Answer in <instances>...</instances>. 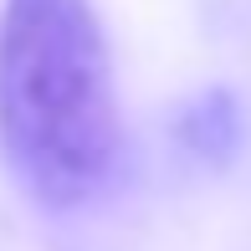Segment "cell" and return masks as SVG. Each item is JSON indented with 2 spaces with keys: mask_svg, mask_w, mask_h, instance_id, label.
<instances>
[{
  "mask_svg": "<svg viewBox=\"0 0 251 251\" xmlns=\"http://www.w3.org/2000/svg\"><path fill=\"white\" fill-rule=\"evenodd\" d=\"M118 98L93 0H5L0 154L36 205L72 210L118 164Z\"/></svg>",
  "mask_w": 251,
  "mask_h": 251,
  "instance_id": "cell-1",
  "label": "cell"
},
{
  "mask_svg": "<svg viewBox=\"0 0 251 251\" xmlns=\"http://www.w3.org/2000/svg\"><path fill=\"white\" fill-rule=\"evenodd\" d=\"M179 149L200 164H231L246 144V108L231 87H210V93L190 98L175 118Z\"/></svg>",
  "mask_w": 251,
  "mask_h": 251,
  "instance_id": "cell-2",
  "label": "cell"
}]
</instances>
